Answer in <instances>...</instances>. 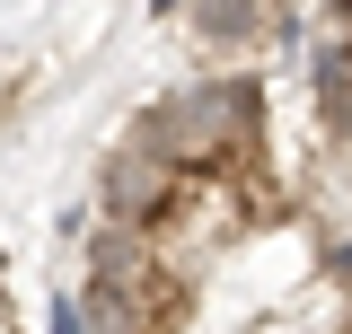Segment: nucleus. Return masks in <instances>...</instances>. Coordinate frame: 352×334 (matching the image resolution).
Wrapping results in <instances>:
<instances>
[{
	"label": "nucleus",
	"mask_w": 352,
	"mask_h": 334,
	"mask_svg": "<svg viewBox=\"0 0 352 334\" xmlns=\"http://www.w3.org/2000/svg\"><path fill=\"white\" fill-rule=\"evenodd\" d=\"M273 9H282V0H194L185 27L212 44V53H229V44H264L273 36Z\"/></svg>",
	"instance_id": "4"
},
{
	"label": "nucleus",
	"mask_w": 352,
	"mask_h": 334,
	"mask_svg": "<svg viewBox=\"0 0 352 334\" xmlns=\"http://www.w3.org/2000/svg\"><path fill=\"white\" fill-rule=\"evenodd\" d=\"M185 9H194V0H150V18H185Z\"/></svg>",
	"instance_id": "5"
},
{
	"label": "nucleus",
	"mask_w": 352,
	"mask_h": 334,
	"mask_svg": "<svg viewBox=\"0 0 352 334\" xmlns=\"http://www.w3.org/2000/svg\"><path fill=\"white\" fill-rule=\"evenodd\" d=\"M185 97H194V106H203V115H212V124L256 159V141H264V88L247 80V71H212V80H194Z\"/></svg>",
	"instance_id": "2"
},
{
	"label": "nucleus",
	"mask_w": 352,
	"mask_h": 334,
	"mask_svg": "<svg viewBox=\"0 0 352 334\" xmlns=\"http://www.w3.org/2000/svg\"><path fill=\"white\" fill-rule=\"evenodd\" d=\"M308 97H317V124L335 141H352V27L308 44Z\"/></svg>",
	"instance_id": "3"
},
{
	"label": "nucleus",
	"mask_w": 352,
	"mask_h": 334,
	"mask_svg": "<svg viewBox=\"0 0 352 334\" xmlns=\"http://www.w3.org/2000/svg\"><path fill=\"white\" fill-rule=\"evenodd\" d=\"M335 27H352V0H335Z\"/></svg>",
	"instance_id": "6"
},
{
	"label": "nucleus",
	"mask_w": 352,
	"mask_h": 334,
	"mask_svg": "<svg viewBox=\"0 0 352 334\" xmlns=\"http://www.w3.org/2000/svg\"><path fill=\"white\" fill-rule=\"evenodd\" d=\"M194 185L203 176H185V167H168L150 141H115L106 150V167H97V211L106 220H132V229H150V238H168L176 220L194 211Z\"/></svg>",
	"instance_id": "1"
}]
</instances>
